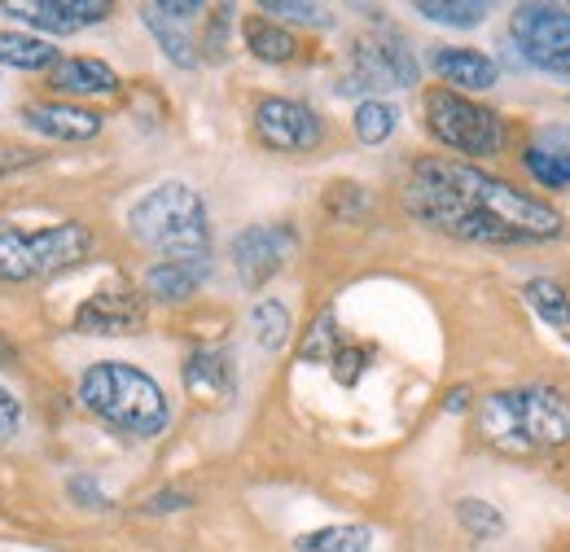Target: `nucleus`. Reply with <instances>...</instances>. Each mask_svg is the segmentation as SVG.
Instances as JSON below:
<instances>
[{
    "label": "nucleus",
    "instance_id": "33",
    "mask_svg": "<svg viewBox=\"0 0 570 552\" xmlns=\"http://www.w3.org/2000/svg\"><path fill=\"white\" fill-rule=\"evenodd\" d=\"M194 504V495H185V491H158V495H149L141 509L145 513H180V509H189Z\"/></svg>",
    "mask_w": 570,
    "mask_h": 552
},
{
    "label": "nucleus",
    "instance_id": "11",
    "mask_svg": "<svg viewBox=\"0 0 570 552\" xmlns=\"http://www.w3.org/2000/svg\"><path fill=\"white\" fill-rule=\"evenodd\" d=\"M0 13H9L13 22H27L36 31H49V36H71V31L106 22L110 4L106 0H4Z\"/></svg>",
    "mask_w": 570,
    "mask_h": 552
},
{
    "label": "nucleus",
    "instance_id": "17",
    "mask_svg": "<svg viewBox=\"0 0 570 552\" xmlns=\"http://www.w3.org/2000/svg\"><path fill=\"white\" fill-rule=\"evenodd\" d=\"M180 377H185L189 395H203L212 404H228L237 395V368H233V359L224 351H194L185 359Z\"/></svg>",
    "mask_w": 570,
    "mask_h": 552
},
{
    "label": "nucleus",
    "instance_id": "16",
    "mask_svg": "<svg viewBox=\"0 0 570 552\" xmlns=\"http://www.w3.org/2000/svg\"><path fill=\"white\" fill-rule=\"evenodd\" d=\"M430 67L439 70L448 83L470 88V92H488V88H497V79H500L497 58H488V53H479V49H461V45L434 49V53H430Z\"/></svg>",
    "mask_w": 570,
    "mask_h": 552
},
{
    "label": "nucleus",
    "instance_id": "1",
    "mask_svg": "<svg viewBox=\"0 0 570 552\" xmlns=\"http://www.w3.org/2000/svg\"><path fill=\"white\" fill-rule=\"evenodd\" d=\"M404 207L413 219H422L448 237H461V241L518 246V241L562 237V215L549 203L527 198L509 180H500L483 167H470V162H452V158L413 162L404 180Z\"/></svg>",
    "mask_w": 570,
    "mask_h": 552
},
{
    "label": "nucleus",
    "instance_id": "29",
    "mask_svg": "<svg viewBox=\"0 0 570 552\" xmlns=\"http://www.w3.org/2000/svg\"><path fill=\"white\" fill-rule=\"evenodd\" d=\"M264 13L289 18V22H312V27H325V22H330V13H325L321 4H298V0H268Z\"/></svg>",
    "mask_w": 570,
    "mask_h": 552
},
{
    "label": "nucleus",
    "instance_id": "7",
    "mask_svg": "<svg viewBox=\"0 0 570 552\" xmlns=\"http://www.w3.org/2000/svg\"><path fill=\"white\" fill-rule=\"evenodd\" d=\"M509 36L518 40L522 62L544 75L570 79V13L558 4H518L509 18Z\"/></svg>",
    "mask_w": 570,
    "mask_h": 552
},
{
    "label": "nucleus",
    "instance_id": "22",
    "mask_svg": "<svg viewBox=\"0 0 570 552\" xmlns=\"http://www.w3.org/2000/svg\"><path fill=\"white\" fill-rule=\"evenodd\" d=\"M0 67L13 70H53L58 67V49L49 40H36V36H13V31H0Z\"/></svg>",
    "mask_w": 570,
    "mask_h": 552
},
{
    "label": "nucleus",
    "instance_id": "18",
    "mask_svg": "<svg viewBox=\"0 0 570 552\" xmlns=\"http://www.w3.org/2000/svg\"><path fill=\"white\" fill-rule=\"evenodd\" d=\"M207 273H212L207 259H158L145 273V294L158 298V303H185V298L198 294Z\"/></svg>",
    "mask_w": 570,
    "mask_h": 552
},
{
    "label": "nucleus",
    "instance_id": "5",
    "mask_svg": "<svg viewBox=\"0 0 570 552\" xmlns=\"http://www.w3.org/2000/svg\"><path fill=\"white\" fill-rule=\"evenodd\" d=\"M92 250V233L83 224H53L40 233H22L13 224H0V280H31V276H58L83 264Z\"/></svg>",
    "mask_w": 570,
    "mask_h": 552
},
{
    "label": "nucleus",
    "instance_id": "35",
    "mask_svg": "<svg viewBox=\"0 0 570 552\" xmlns=\"http://www.w3.org/2000/svg\"><path fill=\"white\" fill-rule=\"evenodd\" d=\"M228 13H233L228 4H224V9H215V13H212V27H207V40H203V49H207L212 58H219V53H224V40H228Z\"/></svg>",
    "mask_w": 570,
    "mask_h": 552
},
{
    "label": "nucleus",
    "instance_id": "12",
    "mask_svg": "<svg viewBox=\"0 0 570 552\" xmlns=\"http://www.w3.org/2000/svg\"><path fill=\"white\" fill-rule=\"evenodd\" d=\"M75 329L79 334H101V338H119V334H141L145 329V298L128 285H110L97 289L79 312H75Z\"/></svg>",
    "mask_w": 570,
    "mask_h": 552
},
{
    "label": "nucleus",
    "instance_id": "21",
    "mask_svg": "<svg viewBox=\"0 0 570 552\" xmlns=\"http://www.w3.org/2000/svg\"><path fill=\"white\" fill-rule=\"evenodd\" d=\"M522 298L531 303V312H535L544 325H553V329H567L570 325V294L553 276H531V280L522 285Z\"/></svg>",
    "mask_w": 570,
    "mask_h": 552
},
{
    "label": "nucleus",
    "instance_id": "15",
    "mask_svg": "<svg viewBox=\"0 0 570 552\" xmlns=\"http://www.w3.org/2000/svg\"><path fill=\"white\" fill-rule=\"evenodd\" d=\"M522 167L531 171V180H540L544 189H567L570 185V128H540L527 154Z\"/></svg>",
    "mask_w": 570,
    "mask_h": 552
},
{
    "label": "nucleus",
    "instance_id": "24",
    "mask_svg": "<svg viewBox=\"0 0 570 552\" xmlns=\"http://www.w3.org/2000/svg\"><path fill=\"white\" fill-rule=\"evenodd\" d=\"M250 334L264 351H282L285 338H289V312L277 298H259L255 312H250Z\"/></svg>",
    "mask_w": 570,
    "mask_h": 552
},
{
    "label": "nucleus",
    "instance_id": "3",
    "mask_svg": "<svg viewBox=\"0 0 570 552\" xmlns=\"http://www.w3.org/2000/svg\"><path fill=\"white\" fill-rule=\"evenodd\" d=\"M79 404L97 421H106L110 430L132 434V438H154L171 421L163 386L149 373H141L137 364H124V359L92 364L79 377Z\"/></svg>",
    "mask_w": 570,
    "mask_h": 552
},
{
    "label": "nucleus",
    "instance_id": "37",
    "mask_svg": "<svg viewBox=\"0 0 570 552\" xmlns=\"http://www.w3.org/2000/svg\"><path fill=\"white\" fill-rule=\"evenodd\" d=\"M13 162H18V158H13V154H9V149H0V171H9V167H13Z\"/></svg>",
    "mask_w": 570,
    "mask_h": 552
},
{
    "label": "nucleus",
    "instance_id": "6",
    "mask_svg": "<svg viewBox=\"0 0 570 552\" xmlns=\"http://www.w3.org/2000/svg\"><path fill=\"white\" fill-rule=\"evenodd\" d=\"M426 128L439 145L465 158H497L504 145V124L483 101H470L456 88H430L426 92Z\"/></svg>",
    "mask_w": 570,
    "mask_h": 552
},
{
    "label": "nucleus",
    "instance_id": "34",
    "mask_svg": "<svg viewBox=\"0 0 570 552\" xmlns=\"http://www.w3.org/2000/svg\"><path fill=\"white\" fill-rule=\"evenodd\" d=\"M18 425H22V404L0 386V443H4V438H13V434H18Z\"/></svg>",
    "mask_w": 570,
    "mask_h": 552
},
{
    "label": "nucleus",
    "instance_id": "23",
    "mask_svg": "<svg viewBox=\"0 0 570 552\" xmlns=\"http://www.w3.org/2000/svg\"><path fill=\"white\" fill-rule=\"evenodd\" d=\"M294 544L298 552H373V535L368 526H325V531L298 535Z\"/></svg>",
    "mask_w": 570,
    "mask_h": 552
},
{
    "label": "nucleus",
    "instance_id": "2",
    "mask_svg": "<svg viewBox=\"0 0 570 552\" xmlns=\"http://www.w3.org/2000/svg\"><path fill=\"white\" fill-rule=\"evenodd\" d=\"M483 438L509 456L558 452L570 443V395L558 386H513L492 391L479 404Z\"/></svg>",
    "mask_w": 570,
    "mask_h": 552
},
{
    "label": "nucleus",
    "instance_id": "38",
    "mask_svg": "<svg viewBox=\"0 0 570 552\" xmlns=\"http://www.w3.org/2000/svg\"><path fill=\"white\" fill-rule=\"evenodd\" d=\"M0 364H13V346L0 343Z\"/></svg>",
    "mask_w": 570,
    "mask_h": 552
},
{
    "label": "nucleus",
    "instance_id": "8",
    "mask_svg": "<svg viewBox=\"0 0 570 552\" xmlns=\"http://www.w3.org/2000/svg\"><path fill=\"white\" fill-rule=\"evenodd\" d=\"M417 83V58L400 36H364L352 49V70H347V92H391V88H413Z\"/></svg>",
    "mask_w": 570,
    "mask_h": 552
},
{
    "label": "nucleus",
    "instance_id": "20",
    "mask_svg": "<svg viewBox=\"0 0 570 552\" xmlns=\"http://www.w3.org/2000/svg\"><path fill=\"white\" fill-rule=\"evenodd\" d=\"M242 36H246V49H250L259 62H289V58L298 53L294 36H289L285 27H277L273 18H246Z\"/></svg>",
    "mask_w": 570,
    "mask_h": 552
},
{
    "label": "nucleus",
    "instance_id": "13",
    "mask_svg": "<svg viewBox=\"0 0 570 552\" xmlns=\"http://www.w3.org/2000/svg\"><path fill=\"white\" fill-rule=\"evenodd\" d=\"M203 13L198 0H163V4H141V22L149 36L158 40V49L176 62V67H198V45L189 36V22Z\"/></svg>",
    "mask_w": 570,
    "mask_h": 552
},
{
    "label": "nucleus",
    "instance_id": "14",
    "mask_svg": "<svg viewBox=\"0 0 570 552\" xmlns=\"http://www.w3.org/2000/svg\"><path fill=\"white\" fill-rule=\"evenodd\" d=\"M22 124L40 137L53 140H92L101 132V115L83 110V106H62V101H36L22 110Z\"/></svg>",
    "mask_w": 570,
    "mask_h": 552
},
{
    "label": "nucleus",
    "instance_id": "26",
    "mask_svg": "<svg viewBox=\"0 0 570 552\" xmlns=\"http://www.w3.org/2000/svg\"><path fill=\"white\" fill-rule=\"evenodd\" d=\"M356 137L364 145H382V140L395 132V124H400V110L391 106V101H377V97H368V101H360L356 106Z\"/></svg>",
    "mask_w": 570,
    "mask_h": 552
},
{
    "label": "nucleus",
    "instance_id": "19",
    "mask_svg": "<svg viewBox=\"0 0 570 552\" xmlns=\"http://www.w3.org/2000/svg\"><path fill=\"white\" fill-rule=\"evenodd\" d=\"M49 88L71 92V97H106L119 88L115 67L97 62V58H62L58 67L49 70Z\"/></svg>",
    "mask_w": 570,
    "mask_h": 552
},
{
    "label": "nucleus",
    "instance_id": "10",
    "mask_svg": "<svg viewBox=\"0 0 570 552\" xmlns=\"http://www.w3.org/2000/svg\"><path fill=\"white\" fill-rule=\"evenodd\" d=\"M255 137L264 140L268 149H277V154H303V149H316L325 140V124L303 101L268 97L255 110Z\"/></svg>",
    "mask_w": 570,
    "mask_h": 552
},
{
    "label": "nucleus",
    "instance_id": "4",
    "mask_svg": "<svg viewBox=\"0 0 570 552\" xmlns=\"http://www.w3.org/2000/svg\"><path fill=\"white\" fill-rule=\"evenodd\" d=\"M132 237L158 250L163 259H212V224L207 203L185 180H167L149 189L137 207L128 210Z\"/></svg>",
    "mask_w": 570,
    "mask_h": 552
},
{
    "label": "nucleus",
    "instance_id": "30",
    "mask_svg": "<svg viewBox=\"0 0 570 552\" xmlns=\"http://www.w3.org/2000/svg\"><path fill=\"white\" fill-rule=\"evenodd\" d=\"M330 368H334V377H338L343 386H356L360 377H364V368H368V351H364V346L343 343V351L334 355V364H330Z\"/></svg>",
    "mask_w": 570,
    "mask_h": 552
},
{
    "label": "nucleus",
    "instance_id": "36",
    "mask_svg": "<svg viewBox=\"0 0 570 552\" xmlns=\"http://www.w3.org/2000/svg\"><path fill=\"white\" fill-rule=\"evenodd\" d=\"M443 408H448V413H465V408H470V391H465V386H456V391L448 395V404H443Z\"/></svg>",
    "mask_w": 570,
    "mask_h": 552
},
{
    "label": "nucleus",
    "instance_id": "31",
    "mask_svg": "<svg viewBox=\"0 0 570 552\" xmlns=\"http://www.w3.org/2000/svg\"><path fill=\"white\" fill-rule=\"evenodd\" d=\"M325 207L334 210V215H343V219H356V215H364L368 198L360 194V185H334V194L325 198Z\"/></svg>",
    "mask_w": 570,
    "mask_h": 552
},
{
    "label": "nucleus",
    "instance_id": "27",
    "mask_svg": "<svg viewBox=\"0 0 570 552\" xmlns=\"http://www.w3.org/2000/svg\"><path fill=\"white\" fill-rule=\"evenodd\" d=\"M456 522L470 531V540H500V535H504L500 509L488 504V500H474V495H465V500L456 504Z\"/></svg>",
    "mask_w": 570,
    "mask_h": 552
},
{
    "label": "nucleus",
    "instance_id": "25",
    "mask_svg": "<svg viewBox=\"0 0 570 552\" xmlns=\"http://www.w3.org/2000/svg\"><path fill=\"white\" fill-rule=\"evenodd\" d=\"M426 22H443V27H479L488 18L483 0H417L413 4Z\"/></svg>",
    "mask_w": 570,
    "mask_h": 552
},
{
    "label": "nucleus",
    "instance_id": "9",
    "mask_svg": "<svg viewBox=\"0 0 570 552\" xmlns=\"http://www.w3.org/2000/svg\"><path fill=\"white\" fill-rule=\"evenodd\" d=\"M294 246H298V237H294V228H285V224H255V228H242V233L233 237V246H228L237 280H242L246 289L268 285V280L289 264Z\"/></svg>",
    "mask_w": 570,
    "mask_h": 552
},
{
    "label": "nucleus",
    "instance_id": "32",
    "mask_svg": "<svg viewBox=\"0 0 570 552\" xmlns=\"http://www.w3.org/2000/svg\"><path fill=\"white\" fill-rule=\"evenodd\" d=\"M67 491H71L75 504H83V509H110V500H106V491L92 483L88 474H79V479H71L67 483Z\"/></svg>",
    "mask_w": 570,
    "mask_h": 552
},
{
    "label": "nucleus",
    "instance_id": "28",
    "mask_svg": "<svg viewBox=\"0 0 570 552\" xmlns=\"http://www.w3.org/2000/svg\"><path fill=\"white\" fill-rule=\"evenodd\" d=\"M338 351H343V338H338V329H334V316L325 312V316H316V325L307 329V338L298 346V359H303V364H334Z\"/></svg>",
    "mask_w": 570,
    "mask_h": 552
}]
</instances>
